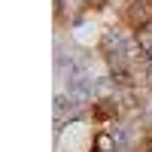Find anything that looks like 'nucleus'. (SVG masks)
Masks as SVG:
<instances>
[{"label": "nucleus", "instance_id": "1", "mask_svg": "<svg viewBox=\"0 0 152 152\" xmlns=\"http://www.w3.org/2000/svg\"><path fill=\"white\" fill-rule=\"evenodd\" d=\"M122 21L137 34L140 28L152 24V6H143V3H134L131 0V6H125V12H122Z\"/></svg>", "mask_w": 152, "mask_h": 152}, {"label": "nucleus", "instance_id": "2", "mask_svg": "<svg viewBox=\"0 0 152 152\" xmlns=\"http://www.w3.org/2000/svg\"><path fill=\"white\" fill-rule=\"evenodd\" d=\"M94 152H113V137H110L107 131H100V134L94 137Z\"/></svg>", "mask_w": 152, "mask_h": 152}, {"label": "nucleus", "instance_id": "3", "mask_svg": "<svg viewBox=\"0 0 152 152\" xmlns=\"http://www.w3.org/2000/svg\"><path fill=\"white\" fill-rule=\"evenodd\" d=\"M104 3H107V0H88V6H91V9H100Z\"/></svg>", "mask_w": 152, "mask_h": 152}, {"label": "nucleus", "instance_id": "4", "mask_svg": "<svg viewBox=\"0 0 152 152\" xmlns=\"http://www.w3.org/2000/svg\"><path fill=\"white\" fill-rule=\"evenodd\" d=\"M134 3H143V6H152V0H134Z\"/></svg>", "mask_w": 152, "mask_h": 152}]
</instances>
